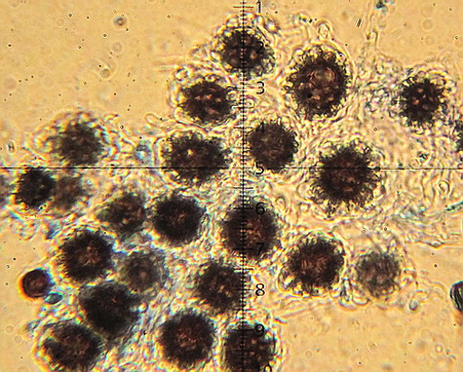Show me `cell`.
Returning <instances> with one entry per match:
<instances>
[{"label":"cell","instance_id":"6da1fadb","mask_svg":"<svg viewBox=\"0 0 463 372\" xmlns=\"http://www.w3.org/2000/svg\"><path fill=\"white\" fill-rule=\"evenodd\" d=\"M380 166L371 148L354 141L322 151L306 174V195L327 215L364 208L380 187Z\"/></svg>","mask_w":463,"mask_h":372},{"label":"cell","instance_id":"7a4b0ae2","mask_svg":"<svg viewBox=\"0 0 463 372\" xmlns=\"http://www.w3.org/2000/svg\"><path fill=\"white\" fill-rule=\"evenodd\" d=\"M349 90V72L342 56L324 46H314L298 55L284 83L289 107L300 119L308 122L334 118Z\"/></svg>","mask_w":463,"mask_h":372},{"label":"cell","instance_id":"3957f363","mask_svg":"<svg viewBox=\"0 0 463 372\" xmlns=\"http://www.w3.org/2000/svg\"><path fill=\"white\" fill-rule=\"evenodd\" d=\"M344 265L342 246L324 234L302 238L288 253L279 283L286 291L303 296H319L337 281Z\"/></svg>","mask_w":463,"mask_h":372},{"label":"cell","instance_id":"277c9868","mask_svg":"<svg viewBox=\"0 0 463 372\" xmlns=\"http://www.w3.org/2000/svg\"><path fill=\"white\" fill-rule=\"evenodd\" d=\"M279 239L276 215L265 203L252 198L237 203L221 223L222 247L244 263L262 262L274 251Z\"/></svg>","mask_w":463,"mask_h":372},{"label":"cell","instance_id":"5b68a950","mask_svg":"<svg viewBox=\"0 0 463 372\" xmlns=\"http://www.w3.org/2000/svg\"><path fill=\"white\" fill-rule=\"evenodd\" d=\"M166 175L183 186H202L220 177L229 167L230 153L219 139L197 133L169 138L162 151Z\"/></svg>","mask_w":463,"mask_h":372},{"label":"cell","instance_id":"8992f818","mask_svg":"<svg viewBox=\"0 0 463 372\" xmlns=\"http://www.w3.org/2000/svg\"><path fill=\"white\" fill-rule=\"evenodd\" d=\"M102 348V339L92 329L75 321H62L43 332L35 356L50 370L86 371L96 365Z\"/></svg>","mask_w":463,"mask_h":372},{"label":"cell","instance_id":"52a82bcc","mask_svg":"<svg viewBox=\"0 0 463 372\" xmlns=\"http://www.w3.org/2000/svg\"><path fill=\"white\" fill-rule=\"evenodd\" d=\"M138 299L122 283H101L84 291L79 300L88 325L108 344H118L137 317Z\"/></svg>","mask_w":463,"mask_h":372},{"label":"cell","instance_id":"ba28073f","mask_svg":"<svg viewBox=\"0 0 463 372\" xmlns=\"http://www.w3.org/2000/svg\"><path fill=\"white\" fill-rule=\"evenodd\" d=\"M215 344V328L205 316L184 311L162 328L159 348L165 361L182 370L197 369L211 358Z\"/></svg>","mask_w":463,"mask_h":372},{"label":"cell","instance_id":"9c48e42d","mask_svg":"<svg viewBox=\"0 0 463 372\" xmlns=\"http://www.w3.org/2000/svg\"><path fill=\"white\" fill-rule=\"evenodd\" d=\"M298 151L294 130L281 119H265L250 126L244 138V156L254 171L277 174L288 169Z\"/></svg>","mask_w":463,"mask_h":372},{"label":"cell","instance_id":"30bf717a","mask_svg":"<svg viewBox=\"0 0 463 372\" xmlns=\"http://www.w3.org/2000/svg\"><path fill=\"white\" fill-rule=\"evenodd\" d=\"M112 247L101 234L79 232L59 247L54 264L61 277L74 285H85L104 277L112 265Z\"/></svg>","mask_w":463,"mask_h":372},{"label":"cell","instance_id":"8fae6325","mask_svg":"<svg viewBox=\"0 0 463 372\" xmlns=\"http://www.w3.org/2000/svg\"><path fill=\"white\" fill-rule=\"evenodd\" d=\"M217 52L224 68L242 81H253L273 68L271 49L261 33L253 28L237 26L225 31Z\"/></svg>","mask_w":463,"mask_h":372},{"label":"cell","instance_id":"7c38bea8","mask_svg":"<svg viewBox=\"0 0 463 372\" xmlns=\"http://www.w3.org/2000/svg\"><path fill=\"white\" fill-rule=\"evenodd\" d=\"M194 295L202 307L216 316L237 312L243 305L247 279L238 269L222 262H211L197 272Z\"/></svg>","mask_w":463,"mask_h":372},{"label":"cell","instance_id":"4fadbf2b","mask_svg":"<svg viewBox=\"0 0 463 372\" xmlns=\"http://www.w3.org/2000/svg\"><path fill=\"white\" fill-rule=\"evenodd\" d=\"M205 218L204 209L194 199L172 195L154 206L151 225L166 243L184 246L199 238Z\"/></svg>","mask_w":463,"mask_h":372},{"label":"cell","instance_id":"5bb4252c","mask_svg":"<svg viewBox=\"0 0 463 372\" xmlns=\"http://www.w3.org/2000/svg\"><path fill=\"white\" fill-rule=\"evenodd\" d=\"M275 354L271 334L260 325L242 324L228 332L222 361L225 370H269Z\"/></svg>","mask_w":463,"mask_h":372},{"label":"cell","instance_id":"9a60e30c","mask_svg":"<svg viewBox=\"0 0 463 372\" xmlns=\"http://www.w3.org/2000/svg\"><path fill=\"white\" fill-rule=\"evenodd\" d=\"M237 99L231 88L213 81H201L184 88L180 95L182 113L202 126H218L236 114Z\"/></svg>","mask_w":463,"mask_h":372},{"label":"cell","instance_id":"2e32d148","mask_svg":"<svg viewBox=\"0 0 463 372\" xmlns=\"http://www.w3.org/2000/svg\"><path fill=\"white\" fill-rule=\"evenodd\" d=\"M447 105L446 90L439 82L417 77L402 83L396 107L402 120L413 129H429L438 121Z\"/></svg>","mask_w":463,"mask_h":372},{"label":"cell","instance_id":"e0dca14e","mask_svg":"<svg viewBox=\"0 0 463 372\" xmlns=\"http://www.w3.org/2000/svg\"><path fill=\"white\" fill-rule=\"evenodd\" d=\"M52 154L64 165L90 166L102 157L105 144L101 135L84 124L68 127L52 139Z\"/></svg>","mask_w":463,"mask_h":372},{"label":"cell","instance_id":"ac0fdd59","mask_svg":"<svg viewBox=\"0 0 463 372\" xmlns=\"http://www.w3.org/2000/svg\"><path fill=\"white\" fill-rule=\"evenodd\" d=\"M165 277V258L156 251L132 253L120 272L122 284L138 300L161 289Z\"/></svg>","mask_w":463,"mask_h":372},{"label":"cell","instance_id":"d6986e66","mask_svg":"<svg viewBox=\"0 0 463 372\" xmlns=\"http://www.w3.org/2000/svg\"><path fill=\"white\" fill-rule=\"evenodd\" d=\"M98 218L106 229L120 239L132 238L142 231L145 224L146 202L140 195H122L106 204Z\"/></svg>","mask_w":463,"mask_h":372},{"label":"cell","instance_id":"ffe728a7","mask_svg":"<svg viewBox=\"0 0 463 372\" xmlns=\"http://www.w3.org/2000/svg\"><path fill=\"white\" fill-rule=\"evenodd\" d=\"M398 275L397 263L382 253L364 256L357 266L358 281L375 296L388 293L395 285Z\"/></svg>","mask_w":463,"mask_h":372},{"label":"cell","instance_id":"44dd1931","mask_svg":"<svg viewBox=\"0 0 463 372\" xmlns=\"http://www.w3.org/2000/svg\"><path fill=\"white\" fill-rule=\"evenodd\" d=\"M54 178L41 170L24 173L17 183L16 201L26 209H38L50 202L55 190Z\"/></svg>","mask_w":463,"mask_h":372},{"label":"cell","instance_id":"7402d4cb","mask_svg":"<svg viewBox=\"0 0 463 372\" xmlns=\"http://www.w3.org/2000/svg\"><path fill=\"white\" fill-rule=\"evenodd\" d=\"M85 194L86 189L80 179L64 177L56 182L50 207L57 214L67 213L82 201Z\"/></svg>","mask_w":463,"mask_h":372},{"label":"cell","instance_id":"603a6c76","mask_svg":"<svg viewBox=\"0 0 463 372\" xmlns=\"http://www.w3.org/2000/svg\"><path fill=\"white\" fill-rule=\"evenodd\" d=\"M22 289L29 299H42L51 289L50 277L41 270L31 272L23 279Z\"/></svg>","mask_w":463,"mask_h":372}]
</instances>
